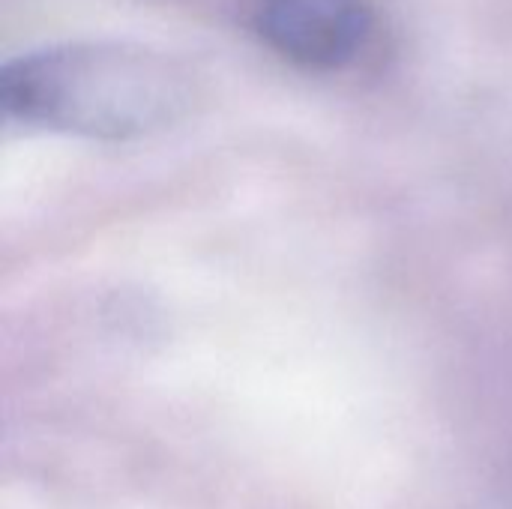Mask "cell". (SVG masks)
<instances>
[{
	"label": "cell",
	"instance_id": "cell-1",
	"mask_svg": "<svg viewBox=\"0 0 512 509\" xmlns=\"http://www.w3.org/2000/svg\"><path fill=\"white\" fill-rule=\"evenodd\" d=\"M192 72L138 42L84 39L12 57L0 75L6 117L78 138L129 141L162 132L195 105Z\"/></svg>",
	"mask_w": 512,
	"mask_h": 509
},
{
	"label": "cell",
	"instance_id": "cell-2",
	"mask_svg": "<svg viewBox=\"0 0 512 509\" xmlns=\"http://www.w3.org/2000/svg\"><path fill=\"white\" fill-rule=\"evenodd\" d=\"M255 36L285 63L306 72L351 66L375 36L372 0H252Z\"/></svg>",
	"mask_w": 512,
	"mask_h": 509
}]
</instances>
